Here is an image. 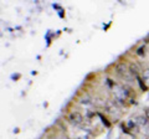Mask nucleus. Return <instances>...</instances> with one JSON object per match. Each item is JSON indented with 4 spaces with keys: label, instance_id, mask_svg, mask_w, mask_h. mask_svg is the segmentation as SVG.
<instances>
[{
    "label": "nucleus",
    "instance_id": "obj_1",
    "mask_svg": "<svg viewBox=\"0 0 149 139\" xmlns=\"http://www.w3.org/2000/svg\"><path fill=\"white\" fill-rule=\"evenodd\" d=\"M129 96V91L125 88V87H117V88L114 90V98L116 101H118L119 103H123V102L128 98Z\"/></svg>",
    "mask_w": 149,
    "mask_h": 139
},
{
    "label": "nucleus",
    "instance_id": "obj_2",
    "mask_svg": "<svg viewBox=\"0 0 149 139\" xmlns=\"http://www.w3.org/2000/svg\"><path fill=\"white\" fill-rule=\"evenodd\" d=\"M68 120H70V123L73 124V126H78V124H81L83 122V117H82V114L80 112H71L68 114Z\"/></svg>",
    "mask_w": 149,
    "mask_h": 139
},
{
    "label": "nucleus",
    "instance_id": "obj_3",
    "mask_svg": "<svg viewBox=\"0 0 149 139\" xmlns=\"http://www.w3.org/2000/svg\"><path fill=\"white\" fill-rule=\"evenodd\" d=\"M116 72H117L118 76L125 77V75H127V66H125L124 63H118L117 66H116Z\"/></svg>",
    "mask_w": 149,
    "mask_h": 139
},
{
    "label": "nucleus",
    "instance_id": "obj_4",
    "mask_svg": "<svg viewBox=\"0 0 149 139\" xmlns=\"http://www.w3.org/2000/svg\"><path fill=\"white\" fill-rule=\"evenodd\" d=\"M139 71H141V70H139V67L137 66L136 63H130L129 65V72L132 73V75H134V76H138V73H139Z\"/></svg>",
    "mask_w": 149,
    "mask_h": 139
},
{
    "label": "nucleus",
    "instance_id": "obj_5",
    "mask_svg": "<svg viewBox=\"0 0 149 139\" xmlns=\"http://www.w3.org/2000/svg\"><path fill=\"white\" fill-rule=\"evenodd\" d=\"M137 122H138V124H141V126H147L149 120H148L147 117H144V115H139V117L137 118Z\"/></svg>",
    "mask_w": 149,
    "mask_h": 139
},
{
    "label": "nucleus",
    "instance_id": "obj_6",
    "mask_svg": "<svg viewBox=\"0 0 149 139\" xmlns=\"http://www.w3.org/2000/svg\"><path fill=\"white\" fill-rule=\"evenodd\" d=\"M136 80H137V82L139 83V86H141V88L143 90V91H147V88H148V86L146 85V83H143V81H142V78L139 77V76H137L136 77Z\"/></svg>",
    "mask_w": 149,
    "mask_h": 139
},
{
    "label": "nucleus",
    "instance_id": "obj_7",
    "mask_svg": "<svg viewBox=\"0 0 149 139\" xmlns=\"http://www.w3.org/2000/svg\"><path fill=\"white\" fill-rule=\"evenodd\" d=\"M143 80H144V82H146L147 85H149V68H147V70H144L143 71Z\"/></svg>",
    "mask_w": 149,
    "mask_h": 139
},
{
    "label": "nucleus",
    "instance_id": "obj_8",
    "mask_svg": "<svg viewBox=\"0 0 149 139\" xmlns=\"http://www.w3.org/2000/svg\"><path fill=\"white\" fill-rule=\"evenodd\" d=\"M136 54L138 55V56H143L144 54H146V45L141 46V47H138V50L136 51Z\"/></svg>",
    "mask_w": 149,
    "mask_h": 139
},
{
    "label": "nucleus",
    "instance_id": "obj_9",
    "mask_svg": "<svg viewBox=\"0 0 149 139\" xmlns=\"http://www.w3.org/2000/svg\"><path fill=\"white\" fill-rule=\"evenodd\" d=\"M81 103L82 104H90L91 103V97L88 95H86L85 97H82V98H81Z\"/></svg>",
    "mask_w": 149,
    "mask_h": 139
},
{
    "label": "nucleus",
    "instance_id": "obj_10",
    "mask_svg": "<svg viewBox=\"0 0 149 139\" xmlns=\"http://www.w3.org/2000/svg\"><path fill=\"white\" fill-rule=\"evenodd\" d=\"M95 103L97 106H106V102L102 101V99H95Z\"/></svg>",
    "mask_w": 149,
    "mask_h": 139
},
{
    "label": "nucleus",
    "instance_id": "obj_11",
    "mask_svg": "<svg viewBox=\"0 0 149 139\" xmlns=\"http://www.w3.org/2000/svg\"><path fill=\"white\" fill-rule=\"evenodd\" d=\"M127 127H128L129 129H134V128H136V123H133L132 120H129V122L127 123Z\"/></svg>",
    "mask_w": 149,
    "mask_h": 139
},
{
    "label": "nucleus",
    "instance_id": "obj_12",
    "mask_svg": "<svg viewBox=\"0 0 149 139\" xmlns=\"http://www.w3.org/2000/svg\"><path fill=\"white\" fill-rule=\"evenodd\" d=\"M98 115H100V118L102 119V122H103V123L106 124V127H109V123L107 122V119H106V118H103V117H102V114H98Z\"/></svg>",
    "mask_w": 149,
    "mask_h": 139
},
{
    "label": "nucleus",
    "instance_id": "obj_13",
    "mask_svg": "<svg viewBox=\"0 0 149 139\" xmlns=\"http://www.w3.org/2000/svg\"><path fill=\"white\" fill-rule=\"evenodd\" d=\"M146 117L148 118V120H149V109H147L146 111Z\"/></svg>",
    "mask_w": 149,
    "mask_h": 139
},
{
    "label": "nucleus",
    "instance_id": "obj_14",
    "mask_svg": "<svg viewBox=\"0 0 149 139\" xmlns=\"http://www.w3.org/2000/svg\"><path fill=\"white\" fill-rule=\"evenodd\" d=\"M144 41H146V42H149V36H147V38L144 39Z\"/></svg>",
    "mask_w": 149,
    "mask_h": 139
},
{
    "label": "nucleus",
    "instance_id": "obj_15",
    "mask_svg": "<svg viewBox=\"0 0 149 139\" xmlns=\"http://www.w3.org/2000/svg\"><path fill=\"white\" fill-rule=\"evenodd\" d=\"M77 139H88L87 137H80V138H77Z\"/></svg>",
    "mask_w": 149,
    "mask_h": 139
},
{
    "label": "nucleus",
    "instance_id": "obj_16",
    "mask_svg": "<svg viewBox=\"0 0 149 139\" xmlns=\"http://www.w3.org/2000/svg\"><path fill=\"white\" fill-rule=\"evenodd\" d=\"M61 139H68V138H66V137H63V138H61Z\"/></svg>",
    "mask_w": 149,
    "mask_h": 139
},
{
    "label": "nucleus",
    "instance_id": "obj_17",
    "mask_svg": "<svg viewBox=\"0 0 149 139\" xmlns=\"http://www.w3.org/2000/svg\"><path fill=\"white\" fill-rule=\"evenodd\" d=\"M50 139H56V138H50Z\"/></svg>",
    "mask_w": 149,
    "mask_h": 139
},
{
    "label": "nucleus",
    "instance_id": "obj_18",
    "mask_svg": "<svg viewBox=\"0 0 149 139\" xmlns=\"http://www.w3.org/2000/svg\"><path fill=\"white\" fill-rule=\"evenodd\" d=\"M148 139H149V138H148Z\"/></svg>",
    "mask_w": 149,
    "mask_h": 139
}]
</instances>
